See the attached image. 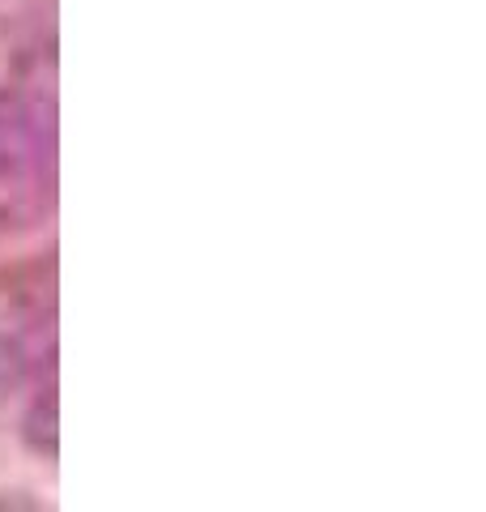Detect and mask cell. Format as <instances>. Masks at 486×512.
Here are the masks:
<instances>
[{"label": "cell", "mask_w": 486, "mask_h": 512, "mask_svg": "<svg viewBox=\"0 0 486 512\" xmlns=\"http://www.w3.org/2000/svg\"><path fill=\"white\" fill-rule=\"evenodd\" d=\"M9 389L18 393L22 423L39 448L56 444V329H52V286L26 295L9 312V338L0 346Z\"/></svg>", "instance_id": "cell-2"}, {"label": "cell", "mask_w": 486, "mask_h": 512, "mask_svg": "<svg viewBox=\"0 0 486 512\" xmlns=\"http://www.w3.org/2000/svg\"><path fill=\"white\" fill-rule=\"evenodd\" d=\"M56 137V60L26 56L0 77V239L35 231L56 210Z\"/></svg>", "instance_id": "cell-1"}]
</instances>
